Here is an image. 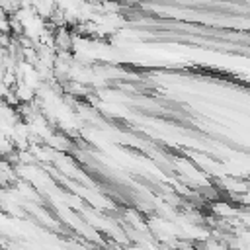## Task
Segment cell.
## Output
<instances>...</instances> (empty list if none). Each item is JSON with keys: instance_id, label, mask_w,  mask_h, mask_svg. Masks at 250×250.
<instances>
[{"instance_id": "obj_2", "label": "cell", "mask_w": 250, "mask_h": 250, "mask_svg": "<svg viewBox=\"0 0 250 250\" xmlns=\"http://www.w3.org/2000/svg\"><path fill=\"white\" fill-rule=\"evenodd\" d=\"M10 90H12V88H10V86H6V84L0 80V100H4V98H6V94H8Z\"/></svg>"}, {"instance_id": "obj_1", "label": "cell", "mask_w": 250, "mask_h": 250, "mask_svg": "<svg viewBox=\"0 0 250 250\" xmlns=\"http://www.w3.org/2000/svg\"><path fill=\"white\" fill-rule=\"evenodd\" d=\"M14 94L18 96V100H20V102H31V98H33L35 90H33L31 86H27L23 80H20V82H18V86H16V92H14Z\"/></svg>"}, {"instance_id": "obj_3", "label": "cell", "mask_w": 250, "mask_h": 250, "mask_svg": "<svg viewBox=\"0 0 250 250\" xmlns=\"http://www.w3.org/2000/svg\"><path fill=\"white\" fill-rule=\"evenodd\" d=\"M86 2H92V4H102V2H105V0H86Z\"/></svg>"}]
</instances>
